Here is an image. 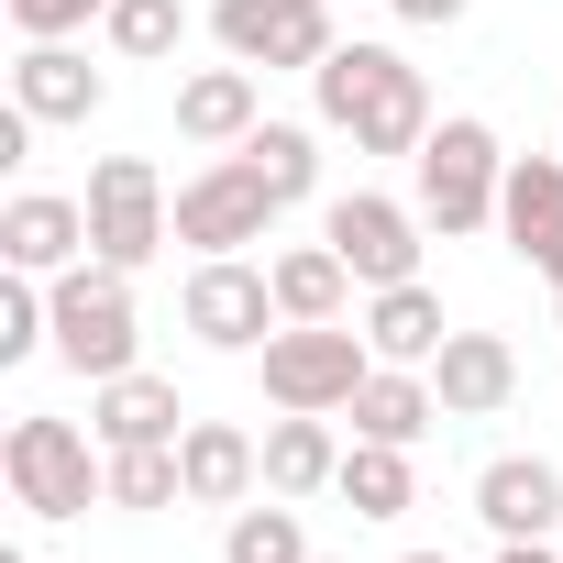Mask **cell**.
<instances>
[{"label":"cell","instance_id":"6da1fadb","mask_svg":"<svg viewBox=\"0 0 563 563\" xmlns=\"http://www.w3.org/2000/svg\"><path fill=\"white\" fill-rule=\"evenodd\" d=\"M310 100L332 133H354V155H420L431 144V78L398 45H332L310 67Z\"/></svg>","mask_w":563,"mask_h":563},{"label":"cell","instance_id":"7a4b0ae2","mask_svg":"<svg viewBox=\"0 0 563 563\" xmlns=\"http://www.w3.org/2000/svg\"><path fill=\"white\" fill-rule=\"evenodd\" d=\"M45 321H56V343H45V354H56L67 376H89V387H100V376H133V354H144L133 276H122V265H100V254H89V265H67V276H45Z\"/></svg>","mask_w":563,"mask_h":563},{"label":"cell","instance_id":"3957f363","mask_svg":"<svg viewBox=\"0 0 563 563\" xmlns=\"http://www.w3.org/2000/svg\"><path fill=\"white\" fill-rule=\"evenodd\" d=\"M89 442L100 431L23 409L0 431V486H12V508L23 519H89V497H111V453H89Z\"/></svg>","mask_w":563,"mask_h":563},{"label":"cell","instance_id":"277c9868","mask_svg":"<svg viewBox=\"0 0 563 563\" xmlns=\"http://www.w3.org/2000/svg\"><path fill=\"white\" fill-rule=\"evenodd\" d=\"M409 166H420V221H431L442 243H464V232H486V221H497L508 144H497L475 111H442V122H431V144H420Z\"/></svg>","mask_w":563,"mask_h":563},{"label":"cell","instance_id":"5b68a950","mask_svg":"<svg viewBox=\"0 0 563 563\" xmlns=\"http://www.w3.org/2000/svg\"><path fill=\"white\" fill-rule=\"evenodd\" d=\"M254 365H265V398H276V409H321V420H332V409H354V387L376 376V343L343 332V321H276Z\"/></svg>","mask_w":563,"mask_h":563},{"label":"cell","instance_id":"8992f818","mask_svg":"<svg viewBox=\"0 0 563 563\" xmlns=\"http://www.w3.org/2000/svg\"><path fill=\"white\" fill-rule=\"evenodd\" d=\"M166 243H177V199H166L155 155H100L89 166V254L122 265V276H144Z\"/></svg>","mask_w":563,"mask_h":563},{"label":"cell","instance_id":"52a82bcc","mask_svg":"<svg viewBox=\"0 0 563 563\" xmlns=\"http://www.w3.org/2000/svg\"><path fill=\"white\" fill-rule=\"evenodd\" d=\"M420 199H387V188H343L332 210H321V243L354 265V288H409L420 276Z\"/></svg>","mask_w":563,"mask_h":563},{"label":"cell","instance_id":"ba28073f","mask_svg":"<svg viewBox=\"0 0 563 563\" xmlns=\"http://www.w3.org/2000/svg\"><path fill=\"white\" fill-rule=\"evenodd\" d=\"M210 34H221L232 67H265V78H276V67L310 78V67L343 45V34H332V0H210Z\"/></svg>","mask_w":563,"mask_h":563},{"label":"cell","instance_id":"9c48e42d","mask_svg":"<svg viewBox=\"0 0 563 563\" xmlns=\"http://www.w3.org/2000/svg\"><path fill=\"white\" fill-rule=\"evenodd\" d=\"M276 210H288V199H276V188L243 166V144H232V155H210V166L177 188V243H199V254H243V243L276 232Z\"/></svg>","mask_w":563,"mask_h":563},{"label":"cell","instance_id":"30bf717a","mask_svg":"<svg viewBox=\"0 0 563 563\" xmlns=\"http://www.w3.org/2000/svg\"><path fill=\"white\" fill-rule=\"evenodd\" d=\"M177 310H188V332H199L210 354H265V332L288 321V310H276V276L243 265V254H199Z\"/></svg>","mask_w":563,"mask_h":563},{"label":"cell","instance_id":"8fae6325","mask_svg":"<svg viewBox=\"0 0 563 563\" xmlns=\"http://www.w3.org/2000/svg\"><path fill=\"white\" fill-rule=\"evenodd\" d=\"M475 519L497 541H552L563 530V475L541 453H497V464H475Z\"/></svg>","mask_w":563,"mask_h":563},{"label":"cell","instance_id":"7c38bea8","mask_svg":"<svg viewBox=\"0 0 563 563\" xmlns=\"http://www.w3.org/2000/svg\"><path fill=\"white\" fill-rule=\"evenodd\" d=\"M78 254H89V199L23 188L12 210H0V265H23V276H67Z\"/></svg>","mask_w":563,"mask_h":563},{"label":"cell","instance_id":"4fadbf2b","mask_svg":"<svg viewBox=\"0 0 563 563\" xmlns=\"http://www.w3.org/2000/svg\"><path fill=\"white\" fill-rule=\"evenodd\" d=\"M431 387H442V420H497V409L519 398L508 332H453V343L431 354Z\"/></svg>","mask_w":563,"mask_h":563},{"label":"cell","instance_id":"5bb4252c","mask_svg":"<svg viewBox=\"0 0 563 563\" xmlns=\"http://www.w3.org/2000/svg\"><path fill=\"white\" fill-rule=\"evenodd\" d=\"M177 464H188V508H243L265 486V442L243 420H188L177 431Z\"/></svg>","mask_w":563,"mask_h":563},{"label":"cell","instance_id":"9a60e30c","mask_svg":"<svg viewBox=\"0 0 563 563\" xmlns=\"http://www.w3.org/2000/svg\"><path fill=\"white\" fill-rule=\"evenodd\" d=\"M12 100H23L34 122H100L111 78H100L78 45H23V56H12Z\"/></svg>","mask_w":563,"mask_h":563},{"label":"cell","instance_id":"2e32d148","mask_svg":"<svg viewBox=\"0 0 563 563\" xmlns=\"http://www.w3.org/2000/svg\"><path fill=\"white\" fill-rule=\"evenodd\" d=\"M89 431H100V453H133V442H177L188 431V409H177V387L166 376H100L89 387Z\"/></svg>","mask_w":563,"mask_h":563},{"label":"cell","instance_id":"e0dca14e","mask_svg":"<svg viewBox=\"0 0 563 563\" xmlns=\"http://www.w3.org/2000/svg\"><path fill=\"white\" fill-rule=\"evenodd\" d=\"M354 332L376 343V365H431L453 343V321H442V299L420 288V276H409V288H365V321Z\"/></svg>","mask_w":563,"mask_h":563},{"label":"cell","instance_id":"ac0fdd59","mask_svg":"<svg viewBox=\"0 0 563 563\" xmlns=\"http://www.w3.org/2000/svg\"><path fill=\"white\" fill-rule=\"evenodd\" d=\"M254 122H265L254 67H188V78H177V133H188V144H243Z\"/></svg>","mask_w":563,"mask_h":563},{"label":"cell","instance_id":"d6986e66","mask_svg":"<svg viewBox=\"0 0 563 563\" xmlns=\"http://www.w3.org/2000/svg\"><path fill=\"white\" fill-rule=\"evenodd\" d=\"M332 475H343V442H332L321 409H276L265 420V497H321Z\"/></svg>","mask_w":563,"mask_h":563},{"label":"cell","instance_id":"ffe728a7","mask_svg":"<svg viewBox=\"0 0 563 563\" xmlns=\"http://www.w3.org/2000/svg\"><path fill=\"white\" fill-rule=\"evenodd\" d=\"M431 420H442L431 365H376V376L354 387V442H420Z\"/></svg>","mask_w":563,"mask_h":563},{"label":"cell","instance_id":"44dd1931","mask_svg":"<svg viewBox=\"0 0 563 563\" xmlns=\"http://www.w3.org/2000/svg\"><path fill=\"white\" fill-rule=\"evenodd\" d=\"M265 276H276V310H288V321H343V299H354V265L332 243H288Z\"/></svg>","mask_w":563,"mask_h":563},{"label":"cell","instance_id":"7402d4cb","mask_svg":"<svg viewBox=\"0 0 563 563\" xmlns=\"http://www.w3.org/2000/svg\"><path fill=\"white\" fill-rule=\"evenodd\" d=\"M332 497H354V519H409L420 475H409V442H343V475Z\"/></svg>","mask_w":563,"mask_h":563},{"label":"cell","instance_id":"603a6c76","mask_svg":"<svg viewBox=\"0 0 563 563\" xmlns=\"http://www.w3.org/2000/svg\"><path fill=\"white\" fill-rule=\"evenodd\" d=\"M552 221H563V155H508V188H497V232H508V254L541 243Z\"/></svg>","mask_w":563,"mask_h":563},{"label":"cell","instance_id":"cb8c5ba5","mask_svg":"<svg viewBox=\"0 0 563 563\" xmlns=\"http://www.w3.org/2000/svg\"><path fill=\"white\" fill-rule=\"evenodd\" d=\"M243 166L299 210V199L321 188V133H310V122H254V133H243Z\"/></svg>","mask_w":563,"mask_h":563},{"label":"cell","instance_id":"d4e9b609","mask_svg":"<svg viewBox=\"0 0 563 563\" xmlns=\"http://www.w3.org/2000/svg\"><path fill=\"white\" fill-rule=\"evenodd\" d=\"M188 497V464H177V442H133V453H111V497L100 508H133V519H155V508H177Z\"/></svg>","mask_w":563,"mask_h":563},{"label":"cell","instance_id":"484cf974","mask_svg":"<svg viewBox=\"0 0 563 563\" xmlns=\"http://www.w3.org/2000/svg\"><path fill=\"white\" fill-rule=\"evenodd\" d=\"M100 34H111L122 67H166V56L188 45V0H111V23H100Z\"/></svg>","mask_w":563,"mask_h":563},{"label":"cell","instance_id":"4316f807","mask_svg":"<svg viewBox=\"0 0 563 563\" xmlns=\"http://www.w3.org/2000/svg\"><path fill=\"white\" fill-rule=\"evenodd\" d=\"M221 563H310L299 497H265V508H232V530H221Z\"/></svg>","mask_w":563,"mask_h":563},{"label":"cell","instance_id":"83f0119b","mask_svg":"<svg viewBox=\"0 0 563 563\" xmlns=\"http://www.w3.org/2000/svg\"><path fill=\"white\" fill-rule=\"evenodd\" d=\"M45 343H56V321H45V276L12 265V276H0V365H34Z\"/></svg>","mask_w":563,"mask_h":563},{"label":"cell","instance_id":"f1b7e54d","mask_svg":"<svg viewBox=\"0 0 563 563\" xmlns=\"http://www.w3.org/2000/svg\"><path fill=\"white\" fill-rule=\"evenodd\" d=\"M23 45H78L89 23H111V0H0Z\"/></svg>","mask_w":563,"mask_h":563},{"label":"cell","instance_id":"f546056e","mask_svg":"<svg viewBox=\"0 0 563 563\" xmlns=\"http://www.w3.org/2000/svg\"><path fill=\"white\" fill-rule=\"evenodd\" d=\"M387 12H398V23H420V34H431V23H464V12H475V0H387Z\"/></svg>","mask_w":563,"mask_h":563},{"label":"cell","instance_id":"4dcf8cb0","mask_svg":"<svg viewBox=\"0 0 563 563\" xmlns=\"http://www.w3.org/2000/svg\"><path fill=\"white\" fill-rule=\"evenodd\" d=\"M497 563H563L552 541H497Z\"/></svg>","mask_w":563,"mask_h":563},{"label":"cell","instance_id":"1f68e13d","mask_svg":"<svg viewBox=\"0 0 563 563\" xmlns=\"http://www.w3.org/2000/svg\"><path fill=\"white\" fill-rule=\"evenodd\" d=\"M409 563H453V552H409Z\"/></svg>","mask_w":563,"mask_h":563},{"label":"cell","instance_id":"d6a6232c","mask_svg":"<svg viewBox=\"0 0 563 563\" xmlns=\"http://www.w3.org/2000/svg\"><path fill=\"white\" fill-rule=\"evenodd\" d=\"M0 563H34V552H0Z\"/></svg>","mask_w":563,"mask_h":563},{"label":"cell","instance_id":"836d02e7","mask_svg":"<svg viewBox=\"0 0 563 563\" xmlns=\"http://www.w3.org/2000/svg\"><path fill=\"white\" fill-rule=\"evenodd\" d=\"M552 321H563V288H552Z\"/></svg>","mask_w":563,"mask_h":563},{"label":"cell","instance_id":"e575fe53","mask_svg":"<svg viewBox=\"0 0 563 563\" xmlns=\"http://www.w3.org/2000/svg\"><path fill=\"white\" fill-rule=\"evenodd\" d=\"M310 563H332V552H310Z\"/></svg>","mask_w":563,"mask_h":563}]
</instances>
